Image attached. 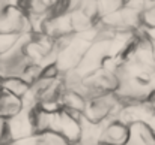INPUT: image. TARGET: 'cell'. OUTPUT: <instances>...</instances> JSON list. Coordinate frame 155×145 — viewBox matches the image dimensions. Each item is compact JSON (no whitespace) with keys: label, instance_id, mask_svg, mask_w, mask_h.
<instances>
[{"label":"cell","instance_id":"obj_1","mask_svg":"<svg viewBox=\"0 0 155 145\" xmlns=\"http://www.w3.org/2000/svg\"><path fill=\"white\" fill-rule=\"evenodd\" d=\"M0 33L32 35L29 18L20 6H6L0 12Z\"/></svg>","mask_w":155,"mask_h":145},{"label":"cell","instance_id":"obj_2","mask_svg":"<svg viewBox=\"0 0 155 145\" xmlns=\"http://www.w3.org/2000/svg\"><path fill=\"white\" fill-rule=\"evenodd\" d=\"M131 138L130 124L120 118H111L103 123L100 145H127Z\"/></svg>","mask_w":155,"mask_h":145},{"label":"cell","instance_id":"obj_3","mask_svg":"<svg viewBox=\"0 0 155 145\" xmlns=\"http://www.w3.org/2000/svg\"><path fill=\"white\" fill-rule=\"evenodd\" d=\"M24 109L21 97H17L8 91L0 90V115L11 118Z\"/></svg>","mask_w":155,"mask_h":145},{"label":"cell","instance_id":"obj_4","mask_svg":"<svg viewBox=\"0 0 155 145\" xmlns=\"http://www.w3.org/2000/svg\"><path fill=\"white\" fill-rule=\"evenodd\" d=\"M0 90L8 91L17 97H23L30 90V84H27L20 76H9V78L0 79Z\"/></svg>","mask_w":155,"mask_h":145},{"label":"cell","instance_id":"obj_5","mask_svg":"<svg viewBox=\"0 0 155 145\" xmlns=\"http://www.w3.org/2000/svg\"><path fill=\"white\" fill-rule=\"evenodd\" d=\"M69 18H71V27H72V33H87L95 27V23L92 18H89L86 14H83L80 9H74L69 12Z\"/></svg>","mask_w":155,"mask_h":145},{"label":"cell","instance_id":"obj_6","mask_svg":"<svg viewBox=\"0 0 155 145\" xmlns=\"http://www.w3.org/2000/svg\"><path fill=\"white\" fill-rule=\"evenodd\" d=\"M83 14H86L89 18L94 21L100 20V8H98V0H80L78 8Z\"/></svg>","mask_w":155,"mask_h":145},{"label":"cell","instance_id":"obj_7","mask_svg":"<svg viewBox=\"0 0 155 145\" xmlns=\"http://www.w3.org/2000/svg\"><path fill=\"white\" fill-rule=\"evenodd\" d=\"M122 6H124V0H98L100 18L108 15V14H113L116 11H119Z\"/></svg>","mask_w":155,"mask_h":145},{"label":"cell","instance_id":"obj_8","mask_svg":"<svg viewBox=\"0 0 155 145\" xmlns=\"http://www.w3.org/2000/svg\"><path fill=\"white\" fill-rule=\"evenodd\" d=\"M21 35H12V33H0V55L12 49L20 42Z\"/></svg>","mask_w":155,"mask_h":145},{"label":"cell","instance_id":"obj_9","mask_svg":"<svg viewBox=\"0 0 155 145\" xmlns=\"http://www.w3.org/2000/svg\"><path fill=\"white\" fill-rule=\"evenodd\" d=\"M9 139V130H8V118L0 115V144L8 142Z\"/></svg>","mask_w":155,"mask_h":145},{"label":"cell","instance_id":"obj_10","mask_svg":"<svg viewBox=\"0 0 155 145\" xmlns=\"http://www.w3.org/2000/svg\"><path fill=\"white\" fill-rule=\"evenodd\" d=\"M0 145H18L15 141H8V142H3V144H0Z\"/></svg>","mask_w":155,"mask_h":145}]
</instances>
